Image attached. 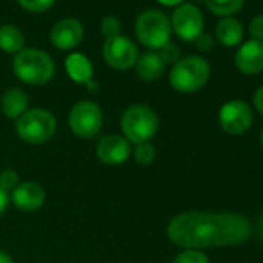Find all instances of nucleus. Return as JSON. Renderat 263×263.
Segmentation results:
<instances>
[{"label":"nucleus","instance_id":"nucleus-22","mask_svg":"<svg viewBox=\"0 0 263 263\" xmlns=\"http://www.w3.org/2000/svg\"><path fill=\"white\" fill-rule=\"evenodd\" d=\"M174 263H209V260L203 252L195 251V249H187L178 254Z\"/></svg>","mask_w":263,"mask_h":263},{"label":"nucleus","instance_id":"nucleus-23","mask_svg":"<svg viewBox=\"0 0 263 263\" xmlns=\"http://www.w3.org/2000/svg\"><path fill=\"white\" fill-rule=\"evenodd\" d=\"M17 2L27 11L42 13V11H47L48 8L53 7L54 0H17Z\"/></svg>","mask_w":263,"mask_h":263},{"label":"nucleus","instance_id":"nucleus-31","mask_svg":"<svg viewBox=\"0 0 263 263\" xmlns=\"http://www.w3.org/2000/svg\"><path fill=\"white\" fill-rule=\"evenodd\" d=\"M0 263H14V261H13L11 255H8L4 251H0Z\"/></svg>","mask_w":263,"mask_h":263},{"label":"nucleus","instance_id":"nucleus-26","mask_svg":"<svg viewBox=\"0 0 263 263\" xmlns=\"http://www.w3.org/2000/svg\"><path fill=\"white\" fill-rule=\"evenodd\" d=\"M19 186V177L14 171H5L0 174V187L5 192H13Z\"/></svg>","mask_w":263,"mask_h":263},{"label":"nucleus","instance_id":"nucleus-15","mask_svg":"<svg viewBox=\"0 0 263 263\" xmlns=\"http://www.w3.org/2000/svg\"><path fill=\"white\" fill-rule=\"evenodd\" d=\"M215 34L224 47H235L243 39V25L234 17H223L215 27Z\"/></svg>","mask_w":263,"mask_h":263},{"label":"nucleus","instance_id":"nucleus-3","mask_svg":"<svg viewBox=\"0 0 263 263\" xmlns=\"http://www.w3.org/2000/svg\"><path fill=\"white\" fill-rule=\"evenodd\" d=\"M121 128L127 141L134 144L149 143L158 128V118L147 105H132L122 115Z\"/></svg>","mask_w":263,"mask_h":263},{"label":"nucleus","instance_id":"nucleus-27","mask_svg":"<svg viewBox=\"0 0 263 263\" xmlns=\"http://www.w3.org/2000/svg\"><path fill=\"white\" fill-rule=\"evenodd\" d=\"M249 33L252 39L255 41H263V14L255 16L251 24H249Z\"/></svg>","mask_w":263,"mask_h":263},{"label":"nucleus","instance_id":"nucleus-34","mask_svg":"<svg viewBox=\"0 0 263 263\" xmlns=\"http://www.w3.org/2000/svg\"><path fill=\"white\" fill-rule=\"evenodd\" d=\"M261 146H263V132H261Z\"/></svg>","mask_w":263,"mask_h":263},{"label":"nucleus","instance_id":"nucleus-14","mask_svg":"<svg viewBox=\"0 0 263 263\" xmlns=\"http://www.w3.org/2000/svg\"><path fill=\"white\" fill-rule=\"evenodd\" d=\"M11 200L14 206L25 212L37 211L44 201H45V192L44 189L36 183H22L11 192Z\"/></svg>","mask_w":263,"mask_h":263},{"label":"nucleus","instance_id":"nucleus-20","mask_svg":"<svg viewBox=\"0 0 263 263\" xmlns=\"http://www.w3.org/2000/svg\"><path fill=\"white\" fill-rule=\"evenodd\" d=\"M204 2L214 14L229 17L241 10L245 0H204Z\"/></svg>","mask_w":263,"mask_h":263},{"label":"nucleus","instance_id":"nucleus-9","mask_svg":"<svg viewBox=\"0 0 263 263\" xmlns=\"http://www.w3.org/2000/svg\"><path fill=\"white\" fill-rule=\"evenodd\" d=\"M204 21L201 11L192 5L184 4L175 8L172 14V27L177 36L183 41H195L203 33Z\"/></svg>","mask_w":263,"mask_h":263},{"label":"nucleus","instance_id":"nucleus-24","mask_svg":"<svg viewBox=\"0 0 263 263\" xmlns=\"http://www.w3.org/2000/svg\"><path fill=\"white\" fill-rule=\"evenodd\" d=\"M180 48L177 47V45H174V44H171V42H167L164 47H161L160 48V51H158V56L161 58V61L164 62V64H177L178 61H180Z\"/></svg>","mask_w":263,"mask_h":263},{"label":"nucleus","instance_id":"nucleus-32","mask_svg":"<svg viewBox=\"0 0 263 263\" xmlns=\"http://www.w3.org/2000/svg\"><path fill=\"white\" fill-rule=\"evenodd\" d=\"M160 4H163V5H178V4H181L183 0H158Z\"/></svg>","mask_w":263,"mask_h":263},{"label":"nucleus","instance_id":"nucleus-7","mask_svg":"<svg viewBox=\"0 0 263 263\" xmlns=\"http://www.w3.org/2000/svg\"><path fill=\"white\" fill-rule=\"evenodd\" d=\"M68 124L71 132L79 138H93L102 125L101 107L91 101H81L73 105Z\"/></svg>","mask_w":263,"mask_h":263},{"label":"nucleus","instance_id":"nucleus-17","mask_svg":"<svg viewBox=\"0 0 263 263\" xmlns=\"http://www.w3.org/2000/svg\"><path fill=\"white\" fill-rule=\"evenodd\" d=\"M166 64L158 53H146L137 61V74L143 81H155L163 76Z\"/></svg>","mask_w":263,"mask_h":263},{"label":"nucleus","instance_id":"nucleus-16","mask_svg":"<svg viewBox=\"0 0 263 263\" xmlns=\"http://www.w3.org/2000/svg\"><path fill=\"white\" fill-rule=\"evenodd\" d=\"M65 68H67L68 76L74 82L88 84L91 81L93 67L90 64V61L84 54H81V53H74V54L68 56L67 58V62H65Z\"/></svg>","mask_w":263,"mask_h":263},{"label":"nucleus","instance_id":"nucleus-33","mask_svg":"<svg viewBox=\"0 0 263 263\" xmlns=\"http://www.w3.org/2000/svg\"><path fill=\"white\" fill-rule=\"evenodd\" d=\"M258 232H260V237L263 238V214L260 215V218H258Z\"/></svg>","mask_w":263,"mask_h":263},{"label":"nucleus","instance_id":"nucleus-21","mask_svg":"<svg viewBox=\"0 0 263 263\" xmlns=\"http://www.w3.org/2000/svg\"><path fill=\"white\" fill-rule=\"evenodd\" d=\"M134 157H135V161L138 164L149 166L155 161L157 152L151 143H143V144H137V149L134 151Z\"/></svg>","mask_w":263,"mask_h":263},{"label":"nucleus","instance_id":"nucleus-19","mask_svg":"<svg viewBox=\"0 0 263 263\" xmlns=\"http://www.w3.org/2000/svg\"><path fill=\"white\" fill-rule=\"evenodd\" d=\"M24 34L19 28L13 25H5L0 28V48L7 53H19L24 48Z\"/></svg>","mask_w":263,"mask_h":263},{"label":"nucleus","instance_id":"nucleus-25","mask_svg":"<svg viewBox=\"0 0 263 263\" xmlns=\"http://www.w3.org/2000/svg\"><path fill=\"white\" fill-rule=\"evenodd\" d=\"M101 31L104 33V36L108 37H115V36H119V31H121V22L113 17V16H107L102 24H101Z\"/></svg>","mask_w":263,"mask_h":263},{"label":"nucleus","instance_id":"nucleus-11","mask_svg":"<svg viewBox=\"0 0 263 263\" xmlns=\"http://www.w3.org/2000/svg\"><path fill=\"white\" fill-rule=\"evenodd\" d=\"M130 154H132L130 143L119 135L105 137L98 144V151H96L98 158L104 164H108V166H118V164L125 163Z\"/></svg>","mask_w":263,"mask_h":263},{"label":"nucleus","instance_id":"nucleus-29","mask_svg":"<svg viewBox=\"0 0 263 263\" xmlns=\"http://www.w3.org/2000/svg\"><path fill=\"white\" fill-rule=\"evenodd\" d=\"M254 104H255V108L258 110V113L263 116V87H260L255 95H254Z\"/></svg>","mask_w":263,"mask_h":263},{"label":"nucleus","instance_id":"nucleus-8","mask_svg":"<svg viewBox=\"0 0 263 263\" xmlns=\"http://www.w3.org/2000/svg\"><path fill=\"white\" fill-rule=\"evenodd\" d=\"M105 62L116 70L132 68L138 61V50L135 44L124 36L108 37L102 48Z\"/></svg>","mask_w":263,"mask_h":263},{"label":"nucleus","instance_id":"nucleus-28","mask_svg":"<svg viewBox=\"0 0 263 263\" xmlns=\"http://www.w3.org/2000/svg\"><path fill=\"white\" fill-rule=\"evenodd\" d=\"M195 41H197V47H198L200 51L208 53V51H211V50L214 48V41H212V37H211L209 34L201 33Z\"/></svg>","mask_w":263,"mask_h":263},{"label":"nucleus","instance_id":"nucleus-1","mask_svg":"<svg viewBox=\"0 0 263 263\" xmlns=\"http://www.w3.org/2000/svg\"><path fill=\"white\" fill-rule=\"evenodd\" d=\"M167 234L175 245L183 248L231 246L249 238L251 223L240 214L192 211L174 217Z\"/></svg>","mask_w":263,"mask_h":263},{"label":"nucleus","instance_id":"nucleus-6","mask_svg":"<svg viewBox=\"0 0 263 263\" xmlns=\"http://www.w3.org/2000/svg\"><path fill=\"white\" fill-rule=\"evenodd\" d=\"M171 22L161 11L149 10L144 11L135 24L137 37L147 48L160 50L171 39Z\"/></svg>","mask_w":263,"mask_h":263},{"label":"nucleus","instance_id":"nucleus-5","mask_svg":"<svg viewBox=\"0 0 263 263\" xmlns=\"http://www.w3.org/2000/svg\"><path fill=\"white\" fill-rule=\"evenodd\" d=\"M56 118L44 108H33L25 111L16 124L17 135L31 144L48 141L56 132Z\"/></svg>","mask_w":263,"mask_h":263},{"label":"nucleus","instance_id":"nucleus-13","mask_svg":"<svg viewBox=\"0 0 263 263\" xmlns=\"http://www.w3.org/2000/svg\"><path fill=\"white\" fill-rule=\"evenodd\" d=\"M84 28L76 19H64L58 22L51 31V42L59 50H71L81 44Z\"/></svg>","mask_w":263,"mask_h":263},{"label":"nucleus","instance_id":"nucleus-2","mask_svg":"<svg viewBox=\"0 0 263 263\" xmlns=\"http://www.w3.org/2000/svg\"><path fill=\"white\" fill-rule=\"evenodd\" d=\"M13 70L21 81L31 85H42L53 78L54 62L47 53L34 48H27L19 51L14 58Z\"/></svg>","mask_w":263,"mask_h":263},{"label":"nucleus","instance_id":"nucleus-18","mask_svg":"<svg viewBox=\"0 0 263 263\" xmlns=\"http://www.w3.org/2000/svg\"><path fill=\"white\" fill-rule=\"evenodd\" d=\"M28 105V96L19 88H10L2 96V110L8 118H21Z\"/></svg>","mask_w":263,"mask_h":263},{"label":"nucleus","instance_id":"nucleus-10","mask_svg":"<svg viewBox=\"0 0 263 263\" xmlns=\"http://www.w3.org/2000/svg\"><path fill=\"white\" fill-rule=\"evenodd\" d=\"M220 125L231 135H240L251 127L252 113L251 108L241 101L226 102L218 113Z\"/></svg>","mask_w":263,"mask_h":263},{"label":"nucleus","instance_id":"nucleus-4","mask_svg":"<svg viewBox=\"0 0 263 263\" xmlns=\"http://www.w3.org/2000/svg\"><path fill=\"white\" fill-rule=\"evenodd\" d=\"M209 64L198 56L180 59L171 70V84L175 90L192 93L200 90L209 79Z\"/></svg>","mask_w":263,"mask_h":263},{"label":"nucleus","instance_id":"nucleus-12","mask_svg":"<svg viewBox=\"0 0 263 263\" xmlns=\"http://www.w3.org/2000/svg\"><path fill=\"white\" fill-rule=\"evenodd\" d=\"M235 65L245 74L263 71V41L251 39L245 42L235 54Z\"/></svg>","mask_w":263,"mask_h":263},{"label":"nucleus","instance_id":"nucleus-30","mask_svg":"<svg viewBox=\"0 0 263 263\" xmlns=\"http://www.w3.org/2000/svg\"><path fill=\"white\" fill-rule=\"evenodd\" d=\"M8 203H10V195H8V192H5L2 187H0V215H2V214L7 211Z\"/></svg>","mask_w":263,"mask_h":263}]
</instances>
